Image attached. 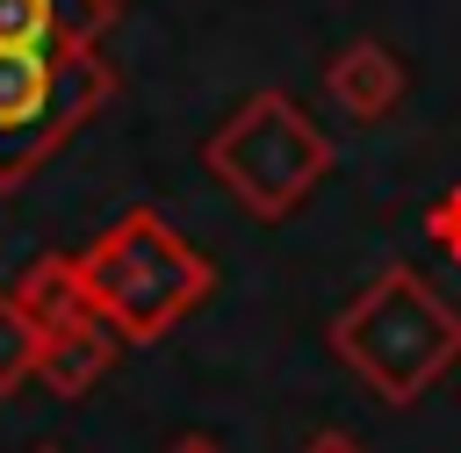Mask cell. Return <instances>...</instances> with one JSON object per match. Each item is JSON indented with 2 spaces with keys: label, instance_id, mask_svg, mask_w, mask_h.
<instances>
[{
  "label": "cell",
  "instance_id": "obj_1",
  "mask_svg": "<svg viewBox=\"0 0 461 453\" xmlns=\"http://www.w3.org/2000/svg\"><path fill=\"white\" fill-rule=\"evenodd\" d=\"M58 65L43 43H0V158H22L58 122Z\"/></svg>",
  "mask_w": 461,
  "mask_h": 453
},
{
  "label": "cell",
  "instance_id": "obj_2",
  "mask_svg": "<svg viewBox=\"0 0 461 453\" xmlns=\"http://www.w3.org/2000/svg\"><path fill=\"white\" fill-rule=\"evenodd\" d=\"M50 36V0H0V43H43Z\"/></svg>",
  "mask_w": 461,
  "mask_h": 453
}]
</instances>
